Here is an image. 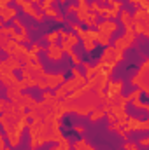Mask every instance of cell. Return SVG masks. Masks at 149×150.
<instances>
[{"mask_svg": "<svg viewBox=\"0 0 149 150\" xmlns=\"http://www.w3.org/2000/svg\"><path fill=\"white\" fill-rule=\"evenodd\" d=\"M105 108H107V105L97 107L95 110H91V112H90V115H88V119H90L91 122H98V120H102V119L105 117Z\"/></svg>", "mask_w": 149, "mask_h": 150, "instance_id": "obj_20", "label": "cell"}, {"mask_svg": "<svg viewBox=\"0 0 149 150\" xmlns=\"http://www.w3.org/2000/svg\"><path fill=\"white\" fill-rule=\"evenodd\" d=\"M117 18H119V21H121L125 32H133V26H132V12H130L128 9H121L119 14H117Z\"/></svg>", "mask_w": 149, "mask_h": 150, "instance_id": "obj_16", "label": "cell"}, {"mask_svg": "<svg viewBox=\"0 0 149 150\" xmlns=\"http://www.w3.org/2000/svg\"><path fill=\"white\" fill-rule=\"evenodd\" d=\"M28 51H30V52H34V54H40V52L44 51V45H42L40 42H32V44H30V47H28Z\"/></svg>", "mask_w": 149, "mask_h": 150, "instance_id": "obj_27", "label": "cell"}, {"mask_svg": "<svg viewBox=\"0 0 149 150\" xmlns=\"http://www.w3.org/2000/svg\"><path fill=\"white\" fill-rule=\"evenodd\" d=\"M128 105H132L133 108H140V110H144V112H149V105H148V103H144V101H140V98L132 100Z\"/></svg>", "mask_w": 149, "mask_h": 150, "instance_id": "obj_25", "label": "cell"}, {"mask_svg": "<svg viewBox=\"0 0 149 150\" xmlns=\"http://www.w3.org/2000/svg\"><path fill=\"white\" fill-rule=\"evenodd\" d=\"M140 149H148L149 147V138L148 136H142V138H139V142H135Z\"/></svg>", "mask_w": 149, "mask_h": 150, "instance_id": "obj_32", "label": "cell"}, {"mask_svg": "<svg viewBox=\"0 0 149 150\" xmlns=\"http://www.w3.org/2000/svg\"><path fill=\"white\" fill-rule=\"evenodd\" d=\"M5 149H7V140H5L4 133L0 131V150H5Z\"/></svg>", "mask_w": 149, "mask_h": 150, "instance_id": "obj_35", "label": "cell"}, {"mask_svg": "<svg viewBox=\"0 0 149 150\" xmlns=\"http://www.w3.org/2000/svg\"><path fill=\"white\" fill-rule=\"evenodd\" d=\"M2 25H4V23H2V19H0V26H2Z\"/></svg>", "mask_w": 149, "mask_h": 150, "instance_id": "obj_44", "label": "cell"}, {"mask_svg": "<svg viewBox=\"0 0 149 150\" xmlns=\"http://www.w3.org/2000/svg\"><path fill=\"white\" fill-rule=\"evenodd\" d=\"M16 2V5H18V9H21L27 16H30V18H34L37 23H44L46 21V16L37 11V5H34V4H30L28 0H14Z\"/></svg>", "mask_w": 149, "mask_h": 150, "instance_id": "obj_9", "label": "cell"}, {"mask_svg": "<svg viewBox=\"0 0 149 150\" xmlns=\"http://www.w3.org/2000/svg\"><path fill=\"white\" fill-rule=\"evenodd\" d=\"M70 74H72L70 79H65V80L53 91V94H54L56 100H63L69 93H72V91L79 89L81 86L86 84V77H84V74L79 70V67H72V68H70Z\"/></svg>", "mask_w": 149, "mask_h": 150, "instance_id": "obj_3", "label": "cell"}, {"mask_svg": "<svg viewBox=\"0 0 149 150\" xmlns=\"http://www.w3.org/2000/svg\"><path fill=\"white\" fill-rule=\"evenodd\" d=\"M72 150H97L95 149V145H91L86 138H77L74 143H72Z\"/></svg>", "mask_w": 149, "mask_h": 150, "instance_id": "obj_19", "label": "cell"}, {"mask_svg": "<svg viewBox=\"0 0 149 150\" xmlns=\"http://www.w3.org/2000/svg\"><path fill=\"white\" fill-rule=\"evenodd\" d=\"M98 2H100V4H109V5H111L114 0H98Z\"/></svg>", "mask_w": 149, "mask_h": 150, "instance_id": "obj_40", "label": "cell"}, {"mask_svg": "<svg viewBox=\"0 0 149 150\" xmlns=\"http://www.w3.org/2000/svg\"><path fill=\"white\" fill-rule=\"evenodd\" d=\"M98 19H100V18H98L95 12H90V14H88V18H86V21H84L82 25H84L86 28H93V30H95V26H97Z\"/></svg>", "mask_w": 149, "mask_h": 150, "instance_id": "obj_23", "label": "cell"}, {"mask_svg": "<svg viewBox=\"0 0 149 150\" xmlns=\"http://www.w3.org/2000/svg\"><path fill=\"white\" fill-rule=\"evenodd\" d=\"M60 2H62V4H65V2H67V0H60Z\"/></svg>", "mask_w": 149, "mask_h": 150, "instance_id": "obj_43", "label": "cell"}, {"mask_svg": "<svg viewBox=\"0 0 149 150\" xmlns=\"http://www.w3.org/2000/svg\"><path fill=\"white\" fill-rule=\"evenodd\" d=\"M60 42H65L70 47H75L79 44V38H77V35H75L74 32H67L65 28H62V32H60Z\"/></svg>", "mask_w": 149, "mask_h": 150, "instance_id": "obj_17", "label": "cell"}, {"mask_svg": "<svg viewBox=\"0 0 149 150\" xmlns=\"http://www.w3.org/2000/svg\"><path fill=\"white\" fill-rule=\"evenodd\" d=\"M7 103H9V100H7V98H0V113H2L4 110H5Z\"/></svg>", "mask_w": 149, "mask_h": 150, "instance_id": "obj_36", "label": "cell"}, {"mask_svg": "<svg viewBox=\"0 0 149 150\" xmlns=\"http://www.w3.org/2000/svg\"><path fill=\"white\" fill-rule=\"evenodd\" d=\"M19 68H21V63L12 56H7V58L0 59V86H4V89L16 84V80L19 77H16L14 72L19 70Z\"/></svg>", "mask_w": 149, "mask_h": 150, "instance_id": "obj_4", "label": "cell"}, {"mask_svg": "<svg viewBox=\"0 0 149 150\" xmlns=\"http://www.w3.org/2000/svg\"><path fill=\"white\" fill-rule=\"evenodd\" d=\"M60 32H62V28H56V30L46 33V35H44V40H46L47 44H58V40H60Z\"/></svg>", "mask_w": 149, "mask_h": 150, "instance_id": "obj_22", "label": "cell"}, {"mask_svg": "<svg viewBox=\"0 0 149 150\" xmlns=\"http://www.w3.org/2000/svg\"><path fill=\"white\" fill-rule=\"evenodd\" d=\"M88 14H90V11H82V9H75V23H79V25H82L84 21H86V18H88Z\"/></svg>", "mask_w": 149, "mask_h": 150, "instance_id": "obj_24", "label": "cell"}, {"mask_svg": "<svg viewBox=\"0 0 149 150\" xmlns=\"http://www.w3.org/2000/svg\"><path fill=\"white\" fill-rule=\"evenodd\" d=\"M25 89H28V87H27V82H25L23 79H18L16 84L5 87V98H7L9 101H14L21 93H25Z\"/></svg>", "mask_w": 149, "mask_h": 150, "instance_id": "obj_10", "label": "cell"}, {"mask_svg": "<svg viewBox=\"0 0 149 150\" xmlns=\"http://www.w3.org/2000/svg\"><path fill=\"white\" fill-rule=\"evenodd\" d=\"M40 100H44V101H54L56 98H54V94L51 91H42V98Z\"/></svg>", "mask_w": 149, "mask_h": 150, "instance_id": "obj_31", "label": "cell"}, {"mask_svg": "<svg viewBox=\"0 0 149 150\" xmlns=\"http://www.w3.org/2000/svg\"><path fill=\"white\" fill-rule=\"evenodd\" d=\"M75 9H77V5L72 4V5H69V7H67V12H75Z\"/></svg>", "mask_w": 149, "mask_h": 150, "instance_id": "obj_39", "label": "cell"}, {"mask_svg": "<svg viewBox=\"0 0 149 150\" xmlns=\"http://www.w3.org/2000/svg\"><path fill=\"white\" fill-rule=\"evenodd\" d=\"M44 52H46V58L49 61H53V63H60L63 59V56H65L62 47H60V44H47L44 47Z\"/></svg>", "mask_w": 149, "mask_h": 150, "instance_id": "obj_11", "label": "cell"}, {"mask_svg": "<svg viewBox=\"0 0 149 150\" xmlns=\"http://www.w3.org/2000/svg\"><path fill=\"white\" fill-rule=\"evenodd\" d=\"M121 61H125V52L119 51V49H116L114 45H107V47H104V52L100 54V58L97 59L95 65H97L100 70H104L105 74L112 75L114 68H116Z\"/></svg>", "mask_w": 149, "mask_h": 150, "instance_id": "obj_2", "label": "cell"}, {"mask_svg": "<svg viewBox=\"0 0 149 150\" xmlns=\"http://www.w3.org/2000/svg\"><path fill=\"white\" fill-rule=\"evenodd\" d=\"M137 40H139V35H135V32H125L123 35L114 38L111 42V45H114L116 49H119L123 52H126L128 49L133 47V44H137Z\"/></svg>", "mask_w": 149, "mask_h": 150, "instance_id": "obj_7", "label": "cell"}, {"mask_svg": "<svg viewBox=\"0 0 149 150\" xmlns=\"http://www.w3.org/2000/svg\"><path fill=\"white\" fill-rule=\"evenodd\" d=\"M128 133H146L149 129V119H139L137 115H128L125 126H123Z\"/></svg>", "mask_w": 149, "mask_h": 150, "instance_id": "obj_8", "label": "cell"}, {"mask_svg": "<svg viewBox=\"0 0 149 150\" xmlns=\"http://www.w3.org/2000/svg\"><path fill=\"white\" fill-rule=\"evenodd\" d=\"M123 150H140V147H139L137 143H133V142L126 140V142L123 143Z\"/></svg>", "mask_w": 149, "mask_h": 150, "instance_id": "obj_30", "label": "cell"}, {"mask_svg": "<svg viewBox=\"0 0 149 150\" xmlns=\"http://www.w3.org/2000/svg\"><path fill=\"white\" fill-rule=\"evenodd\" d=\"M25 82H27V87L28 89H34V87H37V80L35 79H23Z\"/></svg>", "mask_w": 149, "mask_h": 150, "instance_id": "obj_34", "label": "cell"}, {"mask_svg": "<svg viewBox=\"0 0 149 150\" xmlns=\"http://www.w3.org/2000/svg\"><path fill=\"white\" fill-rule=\"evenodd\" d=\"M130 82L135 89H140L144 94H149V58H144V61L140 63L139 70L135 72Z\"/></svg>", "mask_w": 149, "mask_h": 150, "instance_id": "obj_6", "label": "cell"}, {"mask_svg": "<svg viewBox=\"0 0 149 150\" xmlns=\"http://www.w3.org/2000/svg\"><path fill=\"white\" fill-rule=\"evenodd\" d=\"M116 134H117V136H119V138H121L123 142H126V140H130V133H128V131H126L125 127H119V129L116 131Z\"/></svg>", "mask_w": 149, "mask_h": 150, "instance_id": "obj_29", "label": "cell"}, {"mask_svg": "<svg viewBox=\"0 0 149 150\" xmlns=\"http://www.w3.org/2000/svg\"><path fill=\"white\" fill-rule=\"evenodd\" d=\"M42 14H44L46 18H51V19H54V18H56V16L60 14V11H58V9H56L54 5H51V7H47L46 11H42Z\"/></svg>", "mask_w": 149, "mask_h": 150, "instance_id": "obj_26", "label": "cell"}, {"mask_svg": "<svg viewBox=\"0 0 149 150\" xmlns=\"http://www.w3.org/2000/svg\"><path fill=\"white\" fill-rule=\"evenodd\" d=\"M4 7H5V5H0V16H2V12H4Z\"/></svg>", "mask_w": 149, "mask_h": 150, "instance_id": "obj_42", "label": "cell"}, {"mask_svg": "<svg viewBox=\"0 0 149 150\" xmlns=\"http://www.w3.org/2000/svg\"><path fill=\"white\" fill-rule=\"evenodd\" d=\"M123 89H125V80L123 79H119V80H109L107 82V87H105L107 100L117 96V94H123Z\"/></svg>", "mask_w": 149, "mask_h": 150, "instance_id": "obj_14", "label": "cell"}, {"mask_svg": "<svg viewBox=\"0 0 149 150\" xmlns=\"http://www.w3.org/2000/svg\"><path fill=\"white\" fill-rule=\"evenodd\" d=\"M72 131H74V133H77L79 136H82L86 129H84V126H82V124H74V126H72Z\"/></svg>", "mask_w": 149, "mask_h": 150, "instance_id": "obj_33", "label": "cell"}, {"mask_svg": "<svg viewBox=\"0 0 149 150\" xmlns=\"http://www.w3.org/2000/svg\"><path fill=\"white\" fill-rule=\"evenodd\" d=\"M14 103L19 105V107H23L25 110H32V108L37 105V98L32 96L30 93H21V94L14 100Z\"/></svg>", "mask_w": 149, "mask_h": 150, "instance_id": "obj_15", "label": "cell"}, {"mask_svg": "<svg viewBox=\"0 0 149 150\" xmlns=\"http://www.w3.org/2000/svg\"><path fill=\"white\" fill-rule=\"evenodd\" d=\"M9 56L16 58L21 65H25L27 61H30V51H28V47H27L25 44H16L14 49H12V52H11Z\"/></svg>", "mask_w": 149, "mask_h": 150, "instance_id": "obj_13", "label": "cell"}, {"mask_svg": "<svg viewBox=\"0 0 149 150\" xmlns=\"http://www.w3.org/2000/svg\"><path fill=\"white\" fill-rule=\"evenodd\" d=\"M126 4H128V5H133V7H135V9H137V7H139V0H128V2H126Z\"/></svg>", "mask_w": 149, "mask_h": 150, "instance_id": "obj_38", "label": "cell"}, {"mask_svg": "<svg viewBox=\"0 0 149 150\" xmlns=\"http://www.w3.org/2000/svg\"><path fill=\"white\" fill-rule=\"evenodd\" d=\"M49 150H72V142H70L69 136H62L60 142H58L54 147H51Z\"/></svg>", "mask_w": 149, "mask_h": 150, "instance_id": "obj_21", "label": "cell"}, {"mask_svg": "<svg viewBox=\"0 0 149 150\" xmlns=\"http://www.w3.org/2000/svg\"><path fill=\"white\" fill-rule=\"evenodd\" d=\"M95 30L100 32V33H105V35H112L119 30V23L116 19H102V21L97 23Z\"/></svg>", "mask_w": 149, "mask_h": 150, "instance_id": "obj_12", "label": "cell"}, {"mask_svg": "<svg viewBox=\"0 0 149 150\" xmlns=\"http://www.w3.org/2000/svg\"><path fill=\"white\" fill-rule=\"evenodd\" d=\"M132 26L135 35L149 37V11L137 7L135 12H132Z\"/></svg>", "mask_w": 149, "mask_h": 150, "instance_id": "obj_5", "label": "cell"}, {"mask_svg": "<svg viewBox=\"0 0 149 150\" xmlns=\"http://www.w3.org/2000/svg\"><path fill=\"white\" fill-rule=\"evenodd\" d=\"M28 2L34 4V5H37V7H39V4H40V0H28Z\"/></svg>", "mask_w": 149, "mask_h": 150, "instance_id": "obj_41", "label": "cell"}, {"mask_svg": "<svg viewBox=\"0 0 149 150\" xmlns=\"http://www.w3.org/2000/svg\"><path fill=\"white\" fill-rule=\"evenodd\" d=\"M54 21H56V23H60V25H62V23H65V18H63V16H62V14H58V16H56V18H54Z\"/></svg>", "mask_w": 149, "mask_h": 150, "instance_id": "obj_37", "label": "cell"}, {"mask_svg": "<svg viewBox=\"0 0 149 150\" xmlns=\"http://www.w3.org/2000/svg\"><path fill=\"white\" fill-rule=\"evenodd\" d=\"M63 110L65 113H74L79 117H88L91 110H95L97 107L107 105V94L105 91H88L86 94L75 98L72 101H63Z\"/></svg>", "mask_w": 149, "mask_h": 150, "instance_id": "obj_1", "label": "cell"}, {"mask_svg": "<svg viewBox=\"0 0 149 150\" xmlns=\"http://www.w3.org/2000/svg\"><path fill=\"white\" fill-rule=\"evenodd\" d=\"M14 18H18V7L5 5V7H4V12H2V16H0L2 23H9V21H12Z\"/></svg>", "mask_w": 149, "mask_h": 150, "instance_id": "obj_18", "label": "cell"}, {"mask_svg": "<svg viewBox=\"0 0 149 150\" xmlns=\"http://www.w3.org/2000/svg\"><path fill=\"white\" fill-rule=\"evenodd\" d=\"M140 94H142V91H140V89H133V91H130V93L126 94V100H128V103H130L132 100H137V98H140Z\"/></svg>", "mask_w": 149, "mask_h": 150, "instance_id": "obj_28", "label": "cell"}]
</instances>
